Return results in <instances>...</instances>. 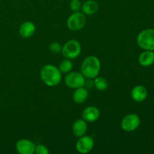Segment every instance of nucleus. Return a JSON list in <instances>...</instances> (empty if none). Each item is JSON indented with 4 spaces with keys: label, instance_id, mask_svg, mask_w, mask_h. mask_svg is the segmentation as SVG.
<instances>
[{
    "label": "nucleus",
    "instance_id": "nucleus-2",
    "mask_svg": "<svg viewBox=\"0 0 154 154\" xmlns=\"http://www.w3.org/2000/svg\"><path fill=\"white\" fill-rule=\"evenodd\" d=\"M100 69V61L95 56L86 57L81 63V72L87 79H94L99 75Z\"/></svg>",
    "mask_w": 154,
    "mask_h": 154
},
{
    "label": "nucleus",
    "instance_id": "nucleus-21",
    "mask_svg": "<svg viewBox=\"0 0 154 154\" xmlns=\"http://www.w3.org/2000/svg\"><path fill=\"white\" fill-rule=\"evenodd\" d=\"M35 153L36 154H48L50 152L46 146L43 145V144H39L35 147Z\"/></svg>",
    "mask_w": 154,
    "mask_h": 154
},
{
    "label": "nucleus",
    "instance_id": "nucleus-10",
    "mask_svg": "<svg viewBox=\"0 0 154 154\" xmlns=\"http://www.w3.org/2000/svg\"><path fill=\"white\" fill-rule=\"evenodd\" d=\"M99 117H100V111L95 106L87 107L82 112L83 119L87 122L96 121Z\"/></svg>",
    "mask_w": 154,
    "mask_h": 154
},
{
    "label": "nucleus",
    "instance_id": "nucleus-18",
    "mask_svg": "<svg viewBox=\"0 0 154 154\" xmlns=\"http://www.w3.org/2000/svg\"><path fill=\"white\" fill-rule=\"evenodd\" d=\"M73 68V63L70 59H65L60 63L59 69L62 73H69Z\"/></svg>",
    "mask_w": 154,
    "mask_h": 154
},
{
    "label": "nucleus",
    "instance_id": "nucleus-6",
    "mask_svg": "<svg viewBox=\"0 0 154 154\" xmlns=\"http://www.w3.org/2000/svg\"><path fill=\"white\" fill-rule=\"evenodd\" d=\"M85 77L81 72H70L65 78V83L69 88L77 89L84 87L85 84Z\"/></svg>",
    "mask_w": 154,
    "mask_h": 154
},
{
    "label": "nucleus",
    "instance_id": "nucleus-17",
    "mask_svg": "<svg viewBox=\"0 0 154 154\" xmlns=\"http://www.w3.org/2000/svg\"><path fill=\"white\" fill-rule=\"evenodd\" d=\"M94 79L95 80L94 81H93V84H94L96 90H99V91H104V90H105L108 88V81H107L105 78L98 75V76L96 77Z\"/></svg>",
    "mask_w": 154,
    "mask_h": 154
},
{
    "label": "nucleus",
    "instance_id": "nucleus-7",
    "mask_svg": "<svg viewBox=\"0 0 154 154\" xmlns=\"http://www.w3.org/2000/svg\"><path fill=\"white\" fill-rule=\"evenodd\" d=\"M141 120L138 115L130 114L125 116L121 121V128L125 132H131L136 130L140 126Z\"/></svg>",
    "mask_w": 154,
    "mask_h": 154
},
{
    "label": "nucleus",
    "instance_id": "nucleus-5",
    "mask_svg": "<svg viewBox=\"0 0 154 154\" xmlns=\"http://www.w3.org/2000/svg\"><path fill=\"white\" fill-rule=\"evenodd\" d=\"M87 23V18L83 12H74L67 20V26L69 29L78 31L83 29Z\"/></svg>",
    "mask_w": 154,
    "mask_h": 154
},
{
    "label": "nucleus",
    "instance_id": "nucleus-19",
    "mask_svg": "<svg viewBox=\"0 0 154 154\" xmlns=\"http://www.w3.org/2000/svg\"><path fill=\"white\" fill-rule=\"evenodd\" d=\"M70 8L73 12L80 11L81 10V7H82V3L80 0H72L70 2Z\"/></svg>",
    "mask_w": 154,
    "mask_h": 154
},
{
    "label": "nucleus",
    "instance_id": "nucleus-8",
    "mask_svg": "<svg viewBox=\"0 0 154 154\" xmlns=\"http://www.w3.org/2000/svg\"><path fill=\"white\" fill-rule=\"evenodd\" d=\"M93 147H94L93 138L85 135L80 137L79 139L77 141L76 145H75L77 151L83 154L87 153L91 151Z\"/></svg>",
    "mask_w": 154,
    "mask_h": 154
},
{
    "label": "nucleus",
    "instance_id": "nucleus-3",
    "mask_svg": "<svg viewBox=\"0 0 154 154\" xmlns=\"http://www.w3.org/2000/svg\"><path fill=\"white\" fill-rule=\"evenodd\" d=\"M138 45L144 51H154V29L142 30L137 37Z\"/></svg>",
    "mask_w": 154,
    "mask_h": 154
},
{
    "label": "nucleus",
    "instance_id": "nucleus-13",
    "mask_svg": "<svg viewBox=\"0 0 154 154\" xmlns=\"http://www.w3.org/2000/svg\"><path fill=\"white\" fill-rule=\"evenodd\" d=\"M131 96L135 102H143L147 96V90L144 86L137 85L132 90Z\"/></svg>",
    "mask_w": 154,
    "mask_h": 154
},
{
    "label": "nucleus",
    "instance_id": "nucleus-11",
    "mask_svg": "<svg viewBox=\"0 0 154 154\" xmlns=\"http://www.w3.org/2000/svg\"><path fill=\"white\" fill-rule=\"evenodd\" d=\"M35 32V26L32 22L30 21H26L23 23L19 28V33L21 37L25 38H30L34 35Z\"/></svg>",
    "mask_w": 154,
    "mask_h": 154
},
{
    "label": "nucleus",
    "instance_id": "nucleus-22",
    "mask_svg": "<svg viewBox=\"0 0 154 154\" xmlns=\"http://www.w3.org/2000/svg\"><path fill=\"white\" fill-rule=\"evenodd\" d=\"M153 53H154V52H153Z\"/></svg>",
    "mask_w": 154,
    "mask_h": 154
},
{
    "label": "nucleus",
    "instance_id": "nucleus-20",
    "mask_svg": "<svg viewBox=\"0 0 154 154\" xmlns=\"http://www.w3.org/2000/svg\"><path fill=\"white\" fill-rule=\"evenodd\" d=\"M49 49L53 54H59V53L61 52L62 51V46L60 43L58 42H53L50 45Z\"/></svg>",
    "mask_w": 154,
    "mask_h": 154
},
{
    "label": "nucleus",
    "instance_id": "nucleus-14",
    "mask_svg": "<svg viewBox=\"0 0 154 154\" xmlns=\"http://www.w3.org/2000/svg\"><path fill=\"white\" fill-rule=\"evenodd\" d=\"M89 96L88 90L84 87H79V88L75 89V92L72 96L74 102L77 104H82L86 102Z\"/></svg>",
    "mask_w": 154,
    "mask_h": 154
},
{
    "label": "nucleus",
    "instance_id": "nucleus-15",
    "mask_svg": "<svg viewBox=\"0 0 154 154\" xmlns=\"http://www.w3.org/2000/svg\"><path fill=\"white\" fill-rule=\"evenodd\" d=\"M140 65L144 67L152 66L154 63V53L153 51H144L138 57Z\"/></svg>",
    "mask_w": 154,
    "mask_h": 154
},
{
    "label": "nucleus",
    "instance_id": "nucleus-1",
    "mask_svg": "<svg viewBox=\"0 0 154 154\" xmlns=\"http://www.w3.org/2000/svg\"><path fill=\"white\" fill-rule=\"evenodd\" d=\"M40 77L42 82L48 87L58 85L62 80V72L59 68L53 65H46L42 69Z\"/></svg>",
    "mask_w": 154,
    "mask_h": 154
},
{
    "label": "nucleus",
    "instance_id": "nucleus-16",
    "mask_svg": "<svg viewBox=\"0 0 154 154\" xmlns=\"http://www.w3.org/2000/svg\"><path fill=\"white\" fill-rule=\"evenodd\" d=\"M99 5L95 0H87L82 4L81 11L86 15H93L97 12Z\"/></svg>",
    "mask_w": 154,
    "mask_h": 154
},
{
    "label": "nucleus",
    "instance_id": "nucleus-9",
    "mask_svg": "<svg viewBox=\"0 0 154 154\" xmlns=\"http://www.w3.org/2000/svg\"><path fill=\"white\" fill-rule=\"evenodd\" d=\"M35 147L34 143L28 139H20L16 144L17 151L20 154H33Z\"/></svg>",
    "mask_w": 154,
    "mask_h": 154
},
{
    "label": "nucleus",
    "instance_id": "nucleus-4",
    "mask_svg": "<svg viewBox=\"0 0 154 154\" xmlns=\"http://www.w3.org/2000/svg\"><path fill=\"white\" fill-rule=\"evenodd\" d=\"M62 54L63 57L67 59L73 60L81 54V45L75 39L69 40L62 47Z\"/></svg>",
    "mask_w": 154,
    "mask_h": 154
},
{
    "label": "nucleus",
    "instance_id": "nucleus-12",
    "mask_svg": "<svg viewBox=\"0 0 154 154\" xmlns=\"http://www.w3.org/2000/svg\"><path fill=\"white\" fill-rule=\"evenodd\" d=\"M87 128L88 126H87V121H85L84 119H79L73 123L72 132L75 136L80 138L85 135L87 131Z\"/></svg>",
    "mask_w": 154,
    "mask_h": 154
}]
</instances>
